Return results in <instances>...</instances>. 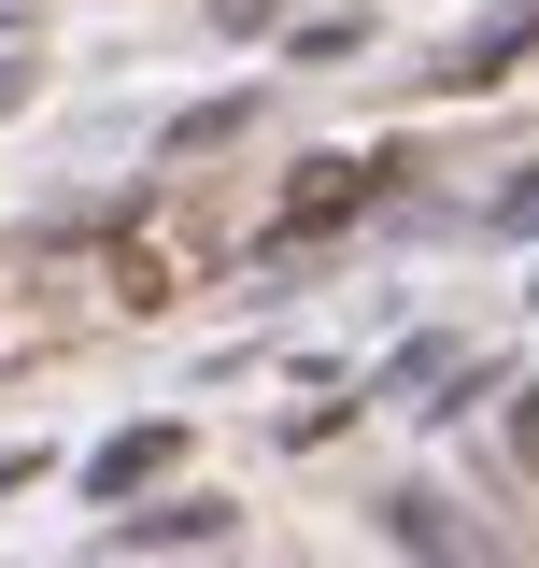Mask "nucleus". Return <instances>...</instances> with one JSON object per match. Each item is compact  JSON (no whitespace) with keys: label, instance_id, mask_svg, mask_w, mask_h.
<instances>
[{"label":"nucleus","instance_id":"obj_3","mask_svg":"<svg viewBox=\"0 0 539 568\" xmlns=\"http://www.w3.org/2000/svg\"><path fill=\"white\" fill-rule=\"evenodd\" d=\"M114 540H129V555H142V540H227V497H185V511H142V526H114Z\"/></svg>","mask_w":539,"mask_h":568},{"label":"nucleus","instance_id":"obj_2","mask_svg":"<svg viewBox=\"0 0 539 568\" xmlns=\"http://www.w3.org/2000/svg\"><path fill=\"white\" fill-rule=\"evenodd\" d=\"M171 455H185V426H129V440L100 455V497H142L156 469H171Z\"/></svg>","mask_w":539,"mask_h":568},{"label":"nucleus","instance_id":"obj_4","mask_svg":"<svg viewBox=\"0 0 539 568\" xmlns=\"http://www.w3.org/2000/svg\"><path fill=\"white\" fill-rule=\"evenodd\" d=\"M511 455H526V469H539V384H526V398H511Z\"/></svg>","mask_w":539,"mask_h":568},{"label":"nucleus","instance_id":"obj_1","mask_svg":"<svg viewBox=\"0 0 539 568\" xmlns=\"http://www.w3.org/2000/svg\"><path fill=\"white\" fill-rule=\"evenodd\" d=\"M369 185H384V171H369V156H327V171H313V185H284V213H270V227H284V242H313V227H340V213L369 200Z\"/></svg>","mask_w":539,"mask_h":568}]
</instances>
